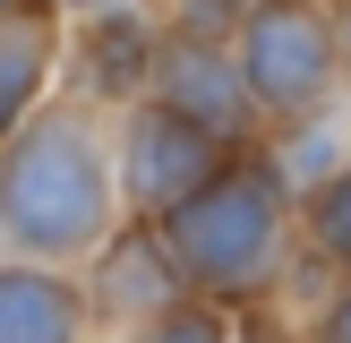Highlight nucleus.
<instances>
[{"instance_id": "obj_7", "label": "nucleus", "mask_w": 351, "mask_h": 343, "mask_svg": "<svg viewBox=\"0 0 351 343\" xmlns=\"http://www.w3.org/2000/svg\"><path fill=\"white\" fill-rule=\"evenodd\" d=\"M154 43H163V26H154L146 9H103V17H86L77 34H69V78H77V103H112V112H129L137 95H146V78H154Z\"/></svg>"}, {"instance_id": "obj_12", "label": "nucleus", "mask_w": 351, "mask_h": 343, "mask_svg": "<svg viewBox=\"0 0 351 343\" xmlns=\"http://www.w3.org/2000/svg\"><path fill=\"white\" fill-rule=\"evenodd\" d=\"M249 9H257V0H180V9H171V26H180V34H206V43H232Z\"/></svg>"}, {"instance_id": "obj_4", "label": "nucleus", "mask_w": 351, "mask_h": 343, "mask_svg": "<svg viewBox=\"0 0 351 343\" xmlns=\"http://www.w3.org/2000/svg\"><path fill=\"white\" fill-rule=\"evenodd\" d=\"M240 146H223V137H206L197 120H180L171 103L137 95L129 112H120L112 129V172H120V215L129 223H163L171 206H189L206 180H215L223 163H232Z\"/></svg>"}, {"instance_id": "obj_10", "label": "nucleus", "mask_w": 351, "mask_h": 343, "mask_svg": "<svg viewBox=\"0 0 351 343\" xmlns=\"http://www.w3.org/2000/svg\"><path fill=\"white\" fill-rule=\"evenodd\" d=\"M300 249L317 257L335 283L351 274V154L326 172L317 189H308V198H300Z\"/></svg>"}, {"instance_id": "obj_11", "label": "nucleus", "mask_w": 351, "mask_h": 343, "mask_svg": "<svg viewBox=\"0 0 351 343\" xmlns=\"http://www.w3.org/2000/svg\"><path fill=\"white\" fill-rule=\"evenodd\" d=\"M129 343H232V309H215V300H189V309H171V318L137 326Z\"/></svg>"}, {"instance_id": "obj_2", "label": "nucleus", "mask_w": 351, "mask_h": 343, "mask_svg": "<svg viewBox=\"0 0 351 343\" xmlns=\"http://www.w3.org/2000/svg\"><path fill=\"white\" fill-rule=\"evenodd\" d=\"M163 249L180 257L189 292L215 309L283 300V274L300 257V189L274 163V146H240L189 206H171Z\"/></svg>"}, {"instance_id": "obj_16", "label": "nucleus", "mask_w": 351, "mask_h": 343, "mask_svg": "<svg viewBox=\"0 0 351 343\" xmlns=\"http://www.w3.org/2000/svg\"><path fill=\"white\" fill-rule=\"evenodd\" d=\"M335 34H343V78H351V0H335Z\"/></svg>"}, {"instance_id": "obj_1", "label": "nucleus", "mask_w": 351, "mask_h": 343, "mask_svg": "<svg viewBox=\"0 0 351 343\" xmlns=\"http://www.w3.org/2000/svg\"><path fill=\"white\" fill-rule=\"evenodd\" d=\"M120 232L112 137L86 103H43L0 146V240L34 266H86Z\"/></svg>"}, {"instance_id": "obj_17", "label": "nucleus", "mask_w": 351, "mask_h": 343, "mask_svg": "<svg viewBox=\"0 0 351 343\" xmlns=\"http://www.w3.org/2000/svg\"><path fill=\"white\" fill-rule=\"evenodd\" d=\"M0 9H26V0H0Z\"/></svg>"}, {"instance_id": "obj_9", "label": "nucleus", "mask_w": 351, "mask_h": 343, "mask_svg": "<svg viewBox=\"0 0 351 343\" xmlns=\"http://www.w3.org/2000/svg\"><path fill=\"white\" fill-rule=\"evenodd\" d=\"M95 309H86V283L60 266H34V257H9L0 266V343H86Z\"/></svg>"}, {"instance_id": "obj_14", "label": "nucleus", "mask_w": 351, "mask_h": 343, "mask_svg": "<svg viewBox=\"0 0 351 343\" xmlns=\"http://www.w3.org/2000/svg\"><path fill=\"white\" fill-rule=\"evenodd\" d=\"M308 343H351V274H343V283H326L317 292V300H308Z\"/></svg>"}, {"instance_id": "obj_5", "label": "nucleus", "mask_w": 351, "mask_h": 343, "mask_svg": "<svg viewBox=\"0 0 351 343\" xmlns=\"http://www.w3.org/2000/svg\"><path fill=\"white\" fill-rule=\"evenodd\" d=\"M146 95H154V103H171L180 120H197V129H206V137H223V146H266V120H257V95H249V78H240L232 43H206V34L163 26Z\"/></svg>"}, {"instance_id": "obj_3", "label": "nucleus", "mask_w": 351, "mask_h": 343, "mask_svg": "<svg viewBox=\"0 0 351 343\" xmlns=\"http://www.w3.org/2000/svg\"><path fill=\"white\" fill-rule=\"evenodd\" d=\"M232 60L257 95V120L274 129H300L326 120L343 95V34H335V0H257L232 34Z\"/></svg>"}, {"instance_id": "obj_6", "label": "nucleus", "mask_w": 351, "mask_h": 343, "mask_svg": "<svg viewBox=\"0 0 351 343\" xmlns=\"http://www.w3.org/2000/svg\"><path fill=\"white\" fill-rule=\"evenodd\" d=\"M86 309H95L103 326H120V335H137V326L171 318V309H189L197 292H189L180 257L163 249V223H129L120 215V232L103 240L95 257H86Z\"/></svg>"}, {"instance_id": "obj_8", "label": "nucleus", "mask_w": 351, "mask_h": 343, "mask_svg": "<svg viewBox=\"0 0 351 343\" xmlns=\"http://www.w3.org/2000/svg\"><path fill=\"white\" fill-rule=\"evenodd\" d=\"M69 51V17L51 0H26V9H0V146L43 112L51 78H60Z\"/></svg>"}, {"instance_id": "obj_13", "label": "nucleus", "mask_w": 351, "mask_h": 343, "mask_svg": "<svg viewBox=\"0 0 351 343\" xmlns=\"http://www.w3.org/2000/svg\"><path fill=\"white\" fill-rule=\"evenodd\" d=\"M232 343H308V326L283 318L274 300H257V309H232Z\"/></svg>"}, {"instance_id": "obj_15", "label": "nucleus", "mask_w": 351, "mask_h": 343, "mask_svg": "<svg viewBox=\"0 0 351 343\" xmlns=\"http://www.w3.org/2000/svg\"><path fill=\"white\" fill-rule=\"evenodd\" d=\"M51 9H60V17L69 9H77V17H103V9H129V0H51Z\"/></svg>"}]
</instances>
